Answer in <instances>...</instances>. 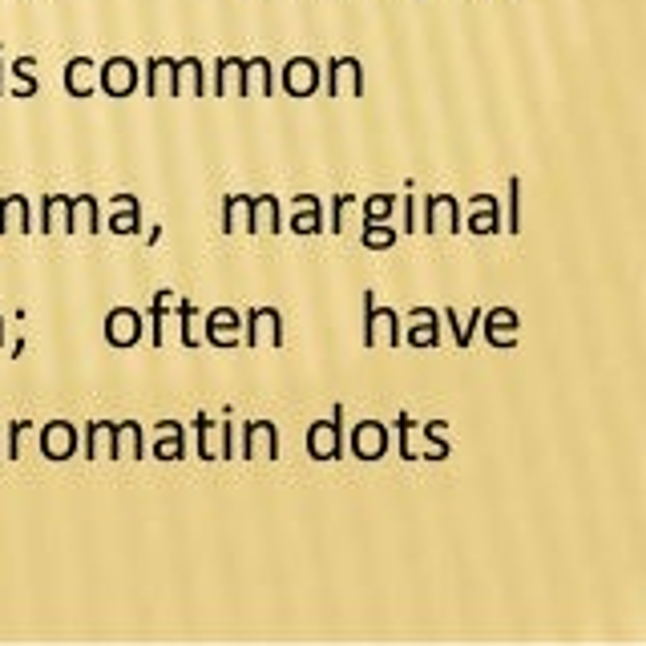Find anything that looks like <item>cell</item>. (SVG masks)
<instances>
[{
    "label": "cell",
    "mask_w": 646,
    "mask_h": 646,
    "mask_svg": "<svg viewBox=\"0 0 646 646\" xmlns=\"http://www.w3.org/2000/svg\"><path fill=\"white\" fill-rule=\"evenodd\" d=\"M142 231V202L134 194H114V214H110V235H138Z\"/></svg>",
    "instance_id": "22"
},
{
    "label": "cell",
    "mask_w": 646,
    "mask_h": 646,
    "mask_svg": "<svg viewBox=\"0 0 646 646\" xmlns=\"http://www.w3.org/2000/svg\"><path fill=\"white\" fill-rule=\"evenodd\" d=\"M283 231V206L275 194L251 198V235H279Z\"/></svg>",
    "instance_id": "21"
},
{
    "label": "cell",
    "mask_w": 646,
    "mask_h": 646,
    "mask_svg": "<svg viewBox=\"0 0 646 646\" xmlns=\"http://www.w3.org/2000/svg\"><path fill=\"white\" fill-rule=\"evenodd\" d=\"M307 457L311 461H340L344 457V404H336L328 420H315L307 428Z\"/></svg>",
    "instance_id": "3"
},
{
    "label": "cell",
    "mask_w": 646,
    "mask_h": 646,
    "mask_svg": "<svg viewBox=\"0 0 646 646\" xmlns=\"http://www.w3.org/2000/svg\"><path fill=\"white\" fill-rule=\"evenodd\" d=\"M65 231L73 235H97L101 231V206L93 194H77L69 198V219H65Z\"/></svg>",
    "instance_id": "17"
},
{
    "label": "cell",
    "mask_w": 646,
    "mask_h": 646,
    "mask_svg": "<svg viewBox=\"0 0 646 646\" xmlns=\"http://www.w3.org/2000/svg\"><path fill=\"white\" fill-rule=\"evenodd\" d=\"M0 348H5V315H0Z\"/></svg>",
    "instance_id": "46"
},
{
    "label": "cell",
    "mask_w": 646,
    "mask_h": 646,
    "mask_svg": "<svg viewBox=\"0 0 646 646\" xmlns=\"http://www.w3.org/2000/svg\"><path fill=\"white\" fill-rule=\"evenodd\" d=\"M33 231V210L25 194L0 198V235H29Z\"/></svg>",
    "instance_id": "19"
},
{
    "label": "cell",
    "mask_w": 646,
    "mask_h": 646,
    "mask_svg": "<svg viewBox=\"0 0 646 646\" xmlns=\"http://www.w3.org/2000/svg\"><path fill=\"white\" fill-rule=\"evenodd\" d=\"M178 340H182V348H198L202 344V319H198V311H194V303H178Z\"/></svg>",
    "instance_id": "34"
},
{
    "label": "cell",
    "mask_w": 646,
    "mask_h": 646,
    "mask_svg": "<svg viewBox=\"0 0 646 646\" xmlns=\"http://www.w3.org/2000/svg\"><path fill=\"white\" fill-rule=\"evenodd\" d=\"M356 198L352 194H336L332 198V235H340L344 231V214H348V206H352Z\"/></svg>",
    "instance_id": "44"
},
{
    "label": "cell",
    "mask_w": 646,
    "mask_h": 646,
    "mask_svg": "<svg viewBox=\"0 0 646 646\" xmlns=\"http://www.w3.org/2000/svg\"><path fill=\"white\" fill-rule=\"evenodd\" d=\"M243 344L247 348H283V315H279V307H251L243 315Z\"/></svg>",
    "instance_id": "8"
},
{
    "label": "cell",
    "mask_w": 646,
    "mask_h": 646,
    "mask_svg": "<svg viewBox=\"0 0 646 646\" xmlns=\"http://www.w3.org/2000/svg\"><path fill=\"white\" fill-rule=\"evenodd\" d=\"M469 206H473V214L465 219L469 235H497V231H501V198H493V194H473Z\"/></svg>",
    "instance_id": "16"
},
{
    "label": "cell",
    "mask_w": 646,
    "mask_h": 646,
    "mask_svg": "<svg viewBox=\"0 0 646 646\" xmlns=\"http://www.w3.org/2000/svg\"><path fill=\"white\" fill-rule=\"evenodd\" d=\"M65 219H69V198H65V194H49V198L41 202V235L65 231Z\"/></svg>",
    "instance_id": "32"
},
{
    "label": "cell",
    "mask_w": 646,
    "mask_h": 646,
    "mask_svg": "<svg viewBox=\"0 0 646 646\" xmlns=\"http://www.w3.org/2000/svg\"><path fill=\"white\" fill-rule=\"evenodd\" d=\"M344 449H352L356 461H384L392 449V428L384 420H360L352 424V437L344 441Z\"/></svg>",
    "instance_id": "6"
},
{
    "label": "cell",
    "mask_w": 646,
    "mask_h": 646,
    "mask_svg": "<svg viewBox=\"0 0 646 646\" xmlns=\"http://www.w3.org/2000/svg\"><path fill=\"white\" fill-rule=\"evenodd\" d=\"M408 323H412V328L404 332V344H412L420 352L441 348V311L437 307H412Z\"/></svg>",
    "instance_id": "13"
},
{
    "label": "cell",
    "mask_w": 646,
    "mask_h": 646,
    "mask_svg": "<svg viewBox=\"0 0 646 646\" xmlns=\"http://www.w3.org/2000/svg\"><path fill=\"white\" fill-rule=\"evenodd\" d=\"M239 85H243V57L214 61V85H210L214 97H239Z\"/></svg>",
    "instance_id": "24"
},
{
    "label": "cell",
    "mask_w": 646,
    "mask_h": 646,
    "mask_svg": "<svg viewBox=\"0 0 646 646\" xmlns=\"http://www.w3.org/2000/svg\"><path fill=\"white\" fill-rule=\"evenodd\" d=\"M461 227V202L453 194H433L424 198V231L428 235H449Z\"/></svg>",
    "instance_id": "14"
},
{
    "label": "cell",
    "mask_w": 646,
    "mask_h": 646,
    "mask_svg": "<svg viewBox=\"0 0 646 646\" xmlns=\"http://www.w3.org/2000/svg\"><path fill=\"white\" fill-rule=\"evenodd\" d=\"M235 453H239V437H235V424L227 412V424H219V461H231Z\"/></svg>",
    "instance_id": "42"
},
{
    "label": "cell",
    "mask_w": 646,
    "mask_h": 646,
    "mask_svg": "<svg viewBox=\"0 0 646 646\" xmlns=\"http://www.w3.org/2000/svg\"><path fill=\"white\" fill-rule=\"evenodd\" d=\"M142 457V424L118 420L114 424V457L110 461H138Z\"/></svg>",
    "instance_id": "27"
},
{
    "label": "cell",
    "mask_w": 646,
    "mask_h": 646,
    "mask_svg": "<svg viewBox=\"0 0 646 646\" xmlns=\"http://www.w3.org/2000/svg\"><path fill=\"white\" fill-rule=\"evenodd\" d=\"M158 461H182L186 457V428L178 420H162L158 424V441H154V453Z\"/></svg>",
    "instance_id": "23"
},
{
    "label": "cell",
    "mask_w": 646,
    "mask_h": 646,
    "mask_svg": "<svg viewBox=\"0 0 646 646\" xmlns=\"http://www.w3.org/2000/svg\"><path fill=\"white\" fill-rule=\"evenodd\" d=\"M396 239H400V231L392 223H364V231H360V243L368 251H392Z\"/></svg>",
    "instance_id": "36"
},
{
    "label": "cell",
    "mask_w": 646,
    "mask_h": 646,
    "mask_svg": "<svg viewBox=\"0 0 646 646\" xmlns=\"http://www.w3.org/2000/svg\"><path fill=\"white\" fill-rule=\"evenodd\" d=\"M319 85H323V65H319L315 57H291V61L279 69V89H283L287 97H295V101L315 97Z\"/></svg>",
    "instance_id": "7"
},
{
    "label": "cell",
    "mask_w": 646,
    "mask_h": 646,
    "mask_svg": "<svg viewBox=\"0 0 646 646\" xmlns=\"http://www.w3.org/2000/svg\"><path fill=\"white\" fill-rule=\"evenodd\" d=\"M194 433H198V461H219V424L206 412H198Z\"/></svg>",
    "instance_id": "33"
},
{
    "label": "cell",
    "mask_w": 646,
    "mask_h": 646,
    "mask_svg": "<svg viewBox=\"0 0 646 646\" xmlns=\"http://www.w3.org/2000/svg\"><path fill=\"white\" fill-rule=\"evenodd\" d=\"M13 73H17V81H21V85H13V97H33V93L41 89V81H37V61H33V57H17V61H13Z\"/></svg>",
    "instance_id": "38"
},
{
    "label": "cell",
    "mask_w": 646,
    "mask_h": 646,
    "mask_svg": "<svg viewBox=\"0 0 646 646\" xmlns=\"http://www.w3.org/2000/svg\"><path fill=\"white\" fill-rule=\"evenodd\" d=\"M481 336H485V344L489 348H497V352H513L517 344H521V315L513 311V307H489V311H481Z\"/></svg>",
    "instance_id": "5"
},
{
    "label": "cell",
    "mask_w": 646,
    "mask_h": 646,
    "mask_svg": "<svg viewBox=\"0 0 646 646\" xmlns=\"http://www.w3.org/2000/svg\"><path fill=\"white\" fill-rule=\"evenodd\" d=\"M420 231V210H416V198H400V235H416Z\"/></svg>",
    "instance_id": "41"
},
{
    "label": "cell",
    "mask_w": 646,
    "mask_h": 646,
    "mask_svg": "<svg viewBox=\"0 0 646 646\" xmlns=\"http://www.w3.org/2000/svg\"><path fill=\"white\" fill-rule=\"evenodd\" d=\"M65 93L69 97H77V101H85V97H93L97 93V61H89V57H73L69 65H65Z\"/></svg>",
    "instance_id": "20"
},
{
    "label": "cell",
    "mask_w": 646,
    "mask_h": 646,
    "mask_svg": "<svg viewBox=\"0 0 646 646\" xmlns=\"http://www.w3.org/2000/svg\"><path fill=\"white\" fill-rule=\"evenodd\" d=\"M481 311H485V307H473L465 323H457V311H453V307H445V311H441V315L449 319V328H453V340H457V348H461V352H465V348L473 344V336H477V328H481Z\"/></svg>",
    "instance_id": "35"
},
{
    "label": "cell",
    "mask_w": 646,
    "mask_h": 646,
    "mask_svg": "<svg viewBox=\"0 0 646 646\" xmlns=\"http://www.w3.org/2000/svg\"><path fill=\"white\" fill-rule=\"evenodd\" d=\"M445 428H449V420H428L424 424V449H420L424 461H449L453 457V449L445 441Z\"/></svg>",
    "instance_id": "30"
},
{
    "label": "cell",
    "mask_w": 646,
    "mask_h": 646,
    "mask_svg": "<svg viewBox=\"0 0 646 646\" xmlns=\"http://www.w3.org/2000/svg\"><path fill=\"white\" fill-rule=\"evenodd\" d=\"M33 433V424L29 420H13L9 424V461H17L21 457V445H25V437Z\"/></svg>",
    "instance_id": "43"
},
{
    "label": "cell",
    "mask_w": 646,
    "mask_h": 646,
    "mask_svg": "<svg viewBox=\"0 0 646 646\" xmlns=\"http://www.w3.org/2000/svg\"><path fill=\"white\" fill-rule=\"evenodd\" d=\"M170 295L174 291H154V307H150V323H146V340L150 348H166V311H170Z\"/></svg>",
    "instance_id": "29"
},
{
    "label": "cell",
    "mask_w": 646,
    "mask_h": 646,
    "mask_svg": "<svg viewBox=\"0 0 646 646\" xmlns=\"http://www.w3.org/2000/svg\"><path fill=\"white\" fill-rule=\"evenodd\" d=\"M416 420L408 416V412H400V420H396V453H400V461H420V453H416Z\"/></svg>",
    "instance_id": "37"
},
{
    "label": "cell",
    "mask_w": 646,
    "mask_h": 646,
    "mask_svg": "<svg viewBox=\"0 0 646 646\" xmlns=\"http://www.w3.org/2000/svg\"><path fill=\"white\" fill-rule=\"evenodd\" d=\"M0 457H5V449H0Z\"/></svg>",
    "instance_id": "47"
},
{
    "label": "cell",
    "mask_w": 646,
    "mask_h": 646,
    "mask_svg": "<svg viewBox=\"0 0 646 646\" xmlns=\"http://www.w3.org/2000/svg\"><path fill=\"white\" fill-rule=\"evenodd\" d=\"M37 445H41V457L45 461H69V457H77V424H69V420H49L41 433H37Z\"/></svg>",
    "instance_id": "12"
},
{
    "label": "cell",
    "mask_w": 646,
    "mask_h": 646,
    "mask_svg": "<svg viewBox=\"0 0 646 646\" xmlns=\"http://www.w3.org/2000/svg\"><path fill=\"white\" fill-rule=\"evenodd\" d=\"M105 344L110 348H138L146 340V319L138 307H114L105 315Z\"/></svg>",
    "instance_id": "9"
},
{
    "label": "cell",
    "mask_w": 646,
    "mask_h": 646,
    "mask_svg": "<svg viewBox=\"0 0 646 646\" xmlns=\"http://www.w3.org/2000/svg\"><path fill=\"white\" fill-rule=\"evenodd\" d=\"M146 97H178V57H150L142 65Z\"/></svg>",
    "instance_id": "15"
},
{
    "label": "cell",
    "mask_w": 646,
    "mask_h": 646,
    "mask_svg": "<svg viewBox=\"0 0 646 646\" xmlns=\"http://www.w3.org/2000/svg\"><path fill=\"white\" fill-rule=\"evenodd\" d=\"M110 461L114 457V424L110 420H93L85 424V461Z\"/></svg>",
    "instance_id": "28"
},
{
    "label": "cell",
    "mask_w": 646,
    "mask_h": 646,
    "mask_svg": "<svg viewBox=\"0 0 646 646\" xmlns=\"http://www.w3.org/2000/svg\"><path fill=\"white\" fill-rule=\"evenodd\" d=\"M505 227L509 235H521V178H509V198H505Z\"/></svg>",
    "instance_id": "40"
},
{
    "label": "cell",
    "mask_w": 646,
    "mask_h": 646,
    "mask_svg": "<svg viewBox=\"0 0 646 646\" xmlns=\"http://www.w3.org/2000/svg\"><path fill=\"white\" fill-rule=\"evenodd\" d=\"M210 85H206V65L198 57H178V97H206Z\"/></svg>",
    "instance_id": "25"
},
{
    "label": "cell",
    "mask_w": 646,
    "mask_h": 646,
    "mask_svg": "<svg viewBox=\"0 0 646 646\" xmlns=\"http://www.w3.org/2000/svg\"><path fill=\"white\" fill-rule=\"evenodd\" d=\"M319 89H328V97H364V65L360 57H332L328 77Z\"/></svg>",
    "instance_id": "11"
},
{
    "label": "cell",
    "mask_w": 646,
    "mask_h": 646,
    "mask_svg": "<svg viewBox=\"0 0 646 646\" xmlns=\"http://www.w3.org/2000/svg\"><path fill=\"white\" fill-rule=\"evenodd\" d=\"M239 457L243 461H279V428L271 420H247Z\"/></svg>",
    "instance_id": "10"
},
{
    "label": "cell",
    "mask_w": 646,
    "mask_h": 646,
    "mask_svg": "<svg viewBox=\"0 0 646 646\" xmlns=\"http://www.w3.org/2000/svg\"><path fill=\"white\" fill-rule=\"evenodd\" d=\"M380 340L388 348H400L404 344V315L396 307H380L376 303V291H364V332H360V344L364 348H376Z\"/></svg>",
    "instance_id": "1"
},
{
    "label": "cell",
    "mask_w": 646,
    "mask_h": 646,
    "mask_svg": "<svg viewBox=\"0 0 646 646\" xmlns=\"http://www.w3.org/2000/svg\"><path fill=\"white\" fill-rule=\"evenodd\" d=\"M275 93V69L267 57H251L243 61V85H239V97H271Z\"/></svg>",
    "instance_id": "18"
},
{
    "label": "cell",
    "mask_w": 646,
    "mask_h": 646,
    "mask_svg": "<svg viewBox=\"0 0 646 646\" xmlns=\"http://www.w3.org/2000/svg\"><path fill=\"white\" fill-rule=\"evenodd\" d=\"M392 210H396L392 194H372L364 198V223H392Z\"/></svg>",
    "instance_id": "39"
},
{
    "label": "cell",
    "mask_w": 646,
    "mask_h": 646,
    "mask_svg": "<svg viewBox=\"0 0 646 646\" xmlns=\"http://www.w3.org/2000/svg\"><path fill=\"white\" fill-rule=\"evenodd\" d=\"M202 344L219 348V352H235L243 344V311L235 307H214L202 315Z\"/></svg>",
    "instance_id": "4"
},
{
    "label": "cell",
    "mask_w": 646,
    "mask_h": 646,
    "mask_svg": "<svg viewBox=\"0 0 646 646\" xmlns=\"http://www.w3.org/2000/svg\"><path fill=\"white\" fill-rule=\"evenodd\" d=\"M97 89L114 101H126L142 89V65L134 57H110L97 65Z\"/></svg>",
    "instance_id": "2"
},
{
    "label": "cell",
    "mask_w": 646,
    "mask_h": 646,
    "mask_svg": "<svg viewBox=\"0 0 646 646\" xmlns=\"http://www.w3.org/2000/svg\"><path fill=\"white\" fill-rule=\"evenodd\" d=\"M223 231L227 235H251V194H227L223 198Z\"/></svg>",
    "instance_id": "26"
},
{
    "label": "cell",
    "mask_w": 646,
    "mask_h": 646,
    "mask_svg": "<svg viewBox=\"0 0 646 646\" xmlns=\"http://www.w3.org/2000/svg\"><path fill=\"white\" fill-rule=\"evenodd\" d=\"M0 97H5V61H0Z\"/></svg>",
    "instance_id": "45"
},
{
    "label": "cell",
    "mask_w": 646,
    "mask_h": 646,
    "mask_svg": "<svg viewBox=\"0 0 646 646\" xmlns=\"http://www.w3.org/2000/svg\"><path fill=\"white\" fill-rule=\"evenodd\" d=\"M291 231L303 235V239L323 231V202L319 198H311V202H303V206L291 210Z\"/></svg>",
    "instance_id": "31"
}]
</instances>
